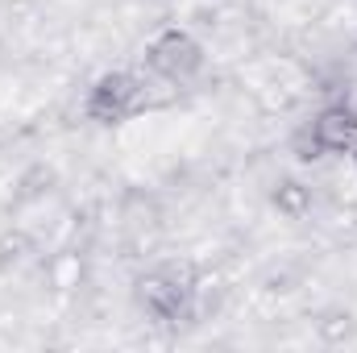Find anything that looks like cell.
<instances>
[{"instance_id":"cell-2","label":"cell","mask_w":357,"mask_h":353,"mask_svg":"<svg viewBox=\"0 0 357 353\" xmlns=\"http://www.w3.org/2000/svg\"><path fill=\"white\" fill-rule=\"evenodd\" d=\"M191 42L187 38H178V33H171L162 46H158V54H154V63L162 67V71H178V67H191Z\"/></svg>"},{"instance_id":"cell-3","label":"cell","mask_w":357,"mask_h":353,"mask_svg":"<svg viewBox=\"0 0 357 353\" xmlns=\"http://www.w3.org/2000/svg\"><path fill=\"white\" fill-rule=\"evenodd\" d=\"M278 208H287V212H303V208H307V191H303L299 183H282V187H278Z\"/></svg>"},{"instance_id":"cell-1","label":"cell","mask_w":357,"mask_h":353,"mask_svg":"<svg viewBox=\"0 0 357 353\" xmlns=\"http://www.w3.org/2000/svg\"><path fill=\"white\" fill-rule=\"evenodd\" d=\"M316 146H320V150L349 154L357 146V117L349 108H328V112L316 121Z\"/></svg>"},{"instance_id":"cell-4","label":"cell","mask_w":357,"mask_h":353,"mask_svg":"<svg viewBox=\"0 0 357 353\" xmlns=\"http://www.w3.org/2000/svg\"><path fill=\"white\" fill-rule=\"evenodd\" d=\"M349 163H354V167H357V146H354V150H349Z\"/></svg>"}]
</instances>
